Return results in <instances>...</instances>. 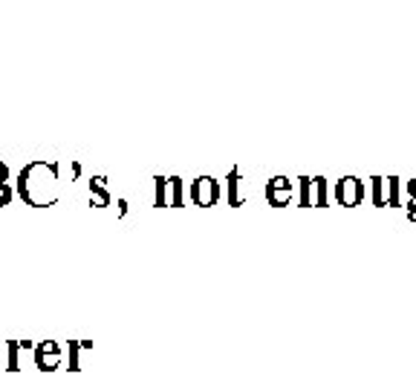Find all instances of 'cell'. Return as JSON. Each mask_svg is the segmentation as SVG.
I'll list each match as a JSON object with an SVG mask.
<instances>
[{"label": "cell", "instance_id": "cell-4", "mask_svg": "<svg viewBox=\"0 0 416 389\" xmlns=\"http://www.w3.org/2000/svg\"><path fill=\"white\" fill-rule=\"evenodd\" d=\"M269 199H272V202H286V199H289V185L284 182V179H275V182H272Z\"/></svg>", "mask_w": 416, "mask_h": 389}, {"label": "cell", "instance_id": "cell-5", "mask_svg": "<svg viewBox=\"0 0 416 389\" xmlns=\"http://www.w3.org/2000/svg\"><path fill=\"white\" fill-rule=\"evenodd\" d=\"M411 190H413V193H416V182H411Z\"/></svg>", "mask_w": 416, "mask_h": 389}, {"label": "cell", "instance_id": "cell-3", "mask_svg": "<svg viewBox=\"0 0 416 389\" xmlns=\"http://www.w3.org/2000/svg\"><path fill=\"white\" fill-rule=\"evenodd\" d=\"M194 197H197V202H203V205L211 202L217 197V188H214L211 179H200L197 188H194Z\"/></svg>", "mask_w": 416, "mask_h": 389}, {"label": "cell", "instance_id": "cell-1", "mask_svg": "<svg viewBox=\"0 0 416 389\" xmlns=\"http://www.w3.org/2000/svg\"><path fill=\"white\" fill-rule=\"evenodd\" d=\"M21 193L32 205H44L55 199V168L52 164H30L21 173Z\"/></svg>", "mask_w": 416, "mask_h": 389}, {"label": "cell", "instance_id": "cell-2", "mask_svg": "<svg viewBox=\"0 0 416 389\" xmlns=\"http://www.w3.org/2000/svg\"><path fill=\"white\" fill-rule=\"evenodd\" d=\"M338 197L344 205H356L358 199H362V185L356 182V179H344L341 188H338Z\"/></svg>", "mask_w": 416, "mask_h": 389}]
</instances>
